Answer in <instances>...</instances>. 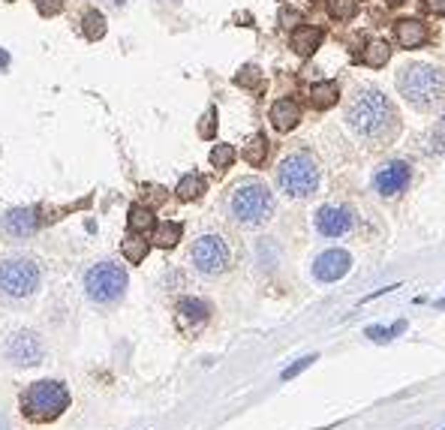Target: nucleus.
<instances>
[{"label": "nucleus", "mask_w": 445, "mask_h": 430, "mask_svg": "<svg viewBox=\"0 0 445 430\" xmlns=\"http://www.w3.org/2000/svg\"><path fill=\"white\" fill-rule=\"evenodd\" d=\"M4 355H6V361H12L16 367H31V364L42 361V343L34 331H16V334H9Z\"/></svg>", "instance_id": "obj_9"}, {"label": "nucleus", "mask_w": 445, "mask_h": 430, "mask_svg": "<svg viewBox=\"0 0 445 430\" xmlns=\"http://www.w3.org/2000/svg\"><path fill=\"white\" fill-rule=\"evenodd\" d=\"M193 265L202 271V274L214 277V274H223L232 262V253H229V244L220 235H202L193 244Z\"/></svg>", "instance_id": "obj_8"}, {"label": "nucleus", "mask_w": 445, "mask_h": 430, "mask_svg": "<svg viewBox=\"0 0 445 430\" xmlns=\"http://www.w3.org/2000/svg\"><path fill=\"white\" fill-rule=\"evenodd\" d=\"M235 81L241 84V88H253V84H259V69H256V66H244L241 73L235 76Z\"/></svg>", "instance_id": "obj_30"}, {"label": "nucleus", "mask_w": 445, "mask_h": 430, "mask_svg": "<svg viewBox=\"0 0 445 430\" xmlns=\"http://www.w3.org/2000/svg\"><path fill=\"white\" fill-rule=\"evenodd\" d=\"M181 235H184V226L175 223V220H169V223H160V226H156L154 241H156V247L169 250V247H175V244L181 241Z\"/></svg>", "instance_id": "obj_22"}, {"label": "nucleus", "mask_w": 445, "mask_h": 430, "mask_svg": "<svg viewBox=\"0 0 445 430\" xmlns=\"http://www.w3.org/2000/svg\"><path fill=\"white\" fill-rule=\"evenodd\" d=\"M352 268V256L346 250H325L316 256L313 262V277L319 283H334L340 277H346Z\"/></svg>", "instance_id": "obj_11"}, {"label": "nucleus", "mask_w": 445, "mask_h": 430, "mask_svg": "<svg viewBox=\"0 0 445 430\" xmlns=\"http://www.w3.org/2000/svg\"><path fill=\"white\" fill-rule=\"evenodd\" d=\"M81 24H84V36H88L91 42H96V39L106 36V16H103V12H96V9L84 12Z\"/></svg>", "instance_id": "obj_25"}, {"label": "nucleus", "mask_w": 445, "mask_h": 430, "mask_svg": "<svg viewBox=\"0 0 445 430\" xmlns=\"http://www.w3.org/2000/svg\"><path fill=\"white\" fill-rule=\"evenodd\" d=\"M34 4L39 9V16H46V19L57 16V12H64V0H34Z\"/></svg>", "instance_id": "obj_29"}, {"label": "nucleus", "mask_w": 445, "mask_h": 430, "mask_svg": "<svg viewBox=\"0 0 445 430\" xmlns=\"http://www.w3.org/2000/svg\"><path fill=\"white\" fill-rule=\"evenodd\" d=\"M283 24L286 27H298L301 24V12H289V9H286L283 12Z\"/></svg>", "instance_id": "obj_34"}, {"label": "nucleus", "mask_w": 445, "mask_h": 430, "mask_svg": "<svg viewBox=\"0 0 445 430\" xmlns=\"http://www.w3.org/2000/svg\"><path fill=\"white\" fill-rule=\"evenodd\" d=\"M121 250H124V256H126V262L139 265V262L148 256V241L141 238V235H136V232H130V238L121 244Z\"/></svg>", "instance_id": "obj_23"}, {"label": "nucleus", "mask_w": 445, "mask_h": 430, "mask_svg": "<svg viewBox=\"0 0 445 430\" xmlns=\"http://www.w3.org/2000/svg\"><path fill=\"white\" fill-rule=\"evenodd\" d=\"M361 61L370 66V69H382L385 64L391 61V46L385 39H373V42H367V49H364V54H361Z\"/></svg>", "instance_id": "obj_18"}, {"label": "nucleus", "mask_w": 445, "mask_h": 430, "mask_svg": "<svg viewBox=\"0 0 445 430\" xmlns=\"http://www.w3.org/2000/svg\"><path fill=\"white\" fill-rule=\"evenodd\" d=\"M316 229H319V235H325V238H340L352 229V214L337 205H322L316 211Z\"/></svg>", "instance_id": "obj_12"}, {"label": "nucleus", "mask_w": 445, "mask_h": 430, "mask_svg": "<svg viewBox=\"0 0 445 430\" xmlns=\"http://www.w3.org/2000/svg\"><path fill=\"white\" fill-rule=\"evenodd\" d=\"M66 406H69V391L57 379H39L34 385H27V391L21 394V412L34 424H49L54 419H61Z\"/></svg>", "instance_id": "obj_3"}, {"label": "nucleus", "mask_w": 445, "mask_h": 430, "mask_svg": "<svg viewBox=\"0 0 445 430\" xmlns=\"http://www.w3.org/2000/svg\"><path fill=\"white\" fill-rule=\"evenodd\" d=\"M36 226H39L36 208H12V211H6V217H4V235L19 241V238L34 235Z\"/></svg>", "instance_id": "obj_13"}, {"label": "nucleus", "mask_w": 445, "mask_h": 430, "mask_svg": "<svg viewBox=\"0 0 445 430\" xmlns=\"http://www.w3.org/2000/svg\"><path fill=\"white\" fill-rule=\"evenodd\" d=\"M39 289V268L31 259L0 262V292L9 298H27Z\"/></svg>", "instance_id": "obj_7"}, {"label": "nucleus", "mask_w": 445, "mask_h": 430, "mask_svg": "<svg viewBox=\"0 0 445 430\" xmlns=\"http://www.w3.org/2000/svg\"><path fill=\"white\" fill-rule=\"evenodd\" d=\"M229 208H232V217L241 226H262L274 214V196L259 181H244L235 187Z\"/></svg>", "instance_id": "obj_5"}, {"label": "nucleus", "mask_w": 445, "mask_h": 430, "mask_svg": "<svg viewBox=\"0 0 445 430\" xmlns=\"http://www.w3.org/2000/svg\"><path fill=\"white\" fill-rule=\"evenodd\" d=\"M421 6L430 16H445V0H421Z\"/></svg>", "instance_id": "obj_33"}, {"label": "nucleus", "mask_w": 445, "mask_h": 430, "mask_svg": "<svg viewBox=\"0 0 445 430\" xmlns=\"http://www.w3.org/2000/svg\"><path fill=\"white\" fill-rule=\"evenodd\" d=\"M6 66H9V54L0 51V69H6Z\"/></svg>", "instance_id": "obj_35"}, {"label": "nucleus", "mask_w": 445, "mask_h": 430, "mask_svg": "<svg viewBox=\"0 0 445 430\" xmlns=\"http://www.w3.org/2000/svg\"><path fill=\"white\" fill-rule=\"evenodd\" d=\"M436 307H445V298H442V301H436Z\"/></svg>", "instance_id": "obj_37"}, {"label": "nucleus", "mask_w": 445, "mask_h": 430, "mask_svg": "<svg viewBox=\"0 0 445 430\" xmlns=\"http://www.w3.org/2000/svg\"><path fill=\"white\" fill-rule=\"evenodd\" d=\"M126 223H130V232H136V235H145V232H151V229L156 226L154 211H151L148 205H133V208H130V217H126Z\"/></svg>", "instance_id": "obj_21"}, {"label": "nucleus", "mask_w": 445, "mask_h": 430, "mask_svg": "<svg viewBox=\"0 0 445 430\" xmlns=\"http://www.w3.org/2000/svg\"><path fill=\"white\" fill-rule=\"evenodd\" d=\"M208 190V181L202 178V175H184L181 181H178V190H175V196L181 199V202H196L199 196H202Z\"/></svg>", "instance_id": "obj_17"}, {"label": "nucleus", "mask_w": 445, "mask_h": 430, "mask_svg": "<svg viewBox=\"0 0 445 430\" xmlns=\"http://www.w3.org/2000/svg\"><path fill=\"white\" fill-rule=\"evenodd\" d=\"M328 12H331V19H337V21H349V19H355L358 4L355 0H328Z\"/></svg>", "instance_id": "obj_26"}, {"label": "nucleus", "mask_w": 445, "mask_h": 430, "mask_svg": "<svg viewBox=\"0 0 445 430\" xmlns=\"http://www.w3.org/2000/svg\"><path fill=\"white\" fill-rule=\"evenodd\" d=\"M337 99H340L337 81H319V84H313V88H310V103L316 109H331Z\"/></svg>", "instance_id": "obj_19"}, {"label": "nucleus", "mask_w": 445, "mask_h": 430, "mask_svg": "<svg viewBox=\"0 0 445 430\" xmlns=\"http://www.w3.org/2000/svg\"><path fill=\"white\" fill-rule=\"evenodd\" d=\"M199 133H202L205 139H214V133H217V109H208V114L202 118V126H199Z\"/></svg>", "instance_id": "obj_31"}, {"label": "nucleus", "mask_w": 445, "mask_h": 430, "mask_svg": "<svg viewBox=\"0 0 445 430\" xmlns=\"http://www.w3.org/2000/svg\"><path fill=\"white\" fill-rule=\"evenodd\" d=\"M319 46H322V27H313V24L295 27V34H292V49H295V54L310 57Z\"/></svg>", "instance_id": "obj_16"}, {"label": "nucleus", "mask_w": 445, "mask_h": 430, "mask_svg": "<svg viewBox=\"0 0 445 430\" xmlns=\"http://www.w3.org/2000/svg\"><path fill=\"white\" fill-rule=\"evenodd\" d=\"M313 361H316V355H304L301 361H295L292 367H286V370H283V379H295V376L301 374V370H307Z\"/></svg>", "instance_id": "obj_32"}, {"label": "nucleus", "mask_w": 445, "mask_h": 430, "mask_svg": "<svg viewBox=\"0 0 445 430\" xmlns=\"http://www.w3.org/2000/svg\"><path fill=\"white\" fill-rule=\"evenodd\" d=\"M389 4H406V0H389Z\"/></svg>", "instance_id": "obj_36"}, {"label": "nucleus", "mask_w": 445, "mask_h": 430, "mask_svg": "<svg viewBox=\"0 0 445 430\" xmlns=\"http://www.w3.org/2000/svg\"><path fill=\"white\" fill-rule=\"evenodd\" d=\"M394 39L400 49H419L427 39V27L419 19H400L394 24Z\"/></svg>", "instance_id": "obj_15"}, {"label": "nucleus", "mask_w": 445, "mask_h": 430, "mask_svg": "<svg viewBox=\"0 0 445 430\" xmlns=\"http://www.w3.org/2000/svg\"><path fill=\"white\" fill-rule=\"evenodd\" d=\"M178 313H181V319L199 325V322H208V313L211 310H208L205 301H199V298H181L178 301Z\"/></svg>", "instance_id": "obj_20"}, {"label": "nucleus", "mask_w": 445, "mask_h": 430, "mask_svg": "<svg viewBox=\"0 0 445 430\" xmlns=\"http://www.w3.org/2000/svg\"><path fill=\"white\" fill-rule=\"evenodd\" d=\"M277 187L292 199H307L319 187V163L307 151H292L277 166Z\"/></svg>", "instance_id": "obj_4"}, {"label": "nucleus", "mask_w": 445, "mask_h": 430, "mask_svg": "<svg viewBox=\"0 0 445 430\" xmlns=\"http://www.w3.org/2000/svg\"><path fill=\"white\" fill-rule=\"evenodd\" d=\"M397 91L412 109L434 111L445 99V69L430 64H409L397 76Z\"/></svg>", "instance_id": "obj_2"}, {"label": "nucleus", "mask_w": 445, "mask_h": 430, "mask_svg": "<svg viewBox=\"0 0 445 430\" xmlns=\"http://www.w3.org/2000/svg\"><path fill=\"white\" fill-rule=\"evenodd\" d=\"M409 181H412L409 166L400 163V160H394V163H385V166L376 171V175H373V187H376L379 196L394 199V196H400V193L409 187Z\"/></svg>", "instance_id": "obj_10"}, {"label": "nucleus", "mask_w": 445, "mask_h": 430, "mask_svg": "<svg viewBox=\"0 0 445 430\" xmlns=\"http://www.w3.org/2000/svg\"><path fill=\"white\" fill-rule=\"evenodd\" d=\"M244 160H247L253 169H259L265 160H268V139L259 133V136H253V141L247 148H244Z\"/></svg>", "instance_id": "obj_24"}, {"label": "nucleus", "mask_w": 445, "mask_h": 430, "mask_svg": "<svg viewBox=\"0 0 445 430\" xmlns=\"http://www.w3.org/2000/svg\"><path fill=\"white\" fill-rule=\"evenodd\" d=\"M126 289V271L114 262H96L88 274H84V292L96 304H111L118 301Z\"/></svg>", "instance_id": "obj_6"}, {"label": "nucleus", "mask_w": 445, "mask_h": 430, "mask_svg": "<svg viewBox=\"0 0 445 430\" xmlns=\"http://www.w3.org/2000/svg\"><path fill=\"white\" fill-rule=\"evenodd\" d=\"M404 328H406V322H397V325H391V328H379V325H370L367 328V337L370 340H389V337H397L400 331H404Z\"/></svg>", "instance_id": "obj_28"}, {"label": "nucleus", "mask_w": 445, "mask_h": 430, "mask_svg": "<svg viewBox=\"0 0 445 430\" xmlns=\"http://www.w3.org/2000/svg\"><path fill=\"white\" fill-rule=\"evenodd\" d=\"M268 118H271V124H274L277 133H289V130H295V126L301 124V106L295 103V99L283 96V99H277V103L271 106Z\"/></svg>", "instance_id": "obj_14"}, {"label": "nucleus", "mask_w": 445, "mask_h": 430, "mask_svg": "<svg viewBox=\"0 0 445 430\" xmlns=\"http://www.w3.org/2000/svg\"><path fill=\"white\" fill-rule=\"evenodd\" d=\"M235 163V148L232 145H214L211 151V166L214 169H229Z\"/></svg>", "instance_id": "obj_27"}, {"label": "nucleus", "mask_w": 445, "mask_h": 430, "mask_svg": "<svg viewBox=\"0 0 445 430\" xmlns=\"http://www.w3.org/2000/svg\"><path fill=\"white\" fill-rule=\"evenodd\" d=\"M346 121L358 139L370 141V145H379V148L391 145L394 136L400 133V118H397L394 103L382 91H373V88H364L355 94V99L346 109Z\"/></svg>", "instance_id": "obj_1"}]
</instances>
